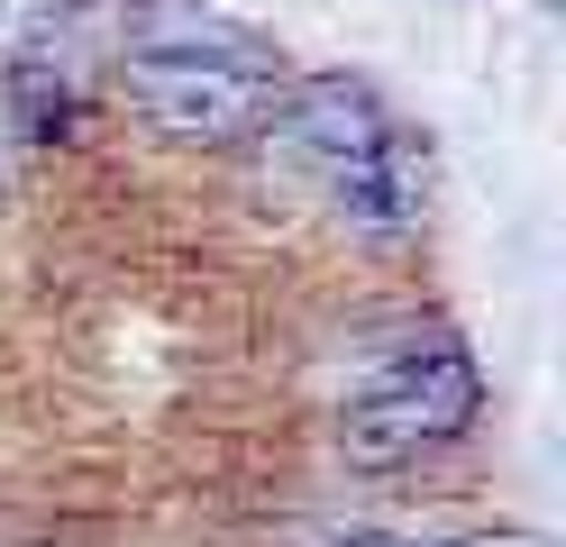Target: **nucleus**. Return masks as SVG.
Listing matches in <instances>:
<instances>
[{"label":"nucleus","mask_w":566,"mask_h":547,"mask_svg":"<svg viewBox=\"0 0 566 547\" xmlns=\"http://www.w3.org/2000/svg\"><path fill=\"white\" fill-rule=\"evenodd\" d=\"M119 92H128L137 119L156 137H174V146H238V137H256L274 119V101H283L274 64L229 46V36H165V46H137L119 64Z\"/></svg>","instance_id":"nucleus-2"},{"label":"nucleus","mask_w":566,"mask_h":547,"mask_svg":"<svg viewBox=\"0 0 566 547\" xmlns=\"http://www.w3.org/2000/svg\"><path fill=\"white\" fill-rule=\"evenodd\" d=\"M265 128H274V156L302 182H321L347 219H366V229H411L420 182H411L394 128L375 119V101L357 83H311L293 101H274Z\"/></svg>","instance_id":"nucleus-1"},{"label":"nucleus","mask_w":566,"mask_h":547,"mask_svg":"<svg viewBox=\"0 0 566 547\" xmlns=\"http://www.w3.org/2000/svg\"><path fill=\"white\" fill-rule=\"evenodd\" d=\"M475 411H484L475 356L439 338V347H420V356H402V365H384L366 392H347V411H338V456L366 465V474H394V465L439 456L448 438H467Z\"/></svg>","instance_id":"nucleus-3"},{"label":"nucleus","mask_w":566,"mask_h":547,"mask_svg":"<svg viewBox=\"0 0 566 547\" xmlns=\"http://www.w3.org/2000/svg\"><path fill=\"white\" fill-rule=\"evenodd\" d=\"M329 547H402V538H329Z\"/></svg>","instance_id":"nucleus-4"}]
</instances>
